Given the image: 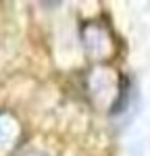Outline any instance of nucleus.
<instances>
[{"mask_svg":"<svg viewBox=\"0 0 150 156\" xmlns=\"http://www.w3.org/2000/svg\"><path fill=\"white\" fill-rule=\"evenodd\" d=\"M81 40L90 58L96 62H104L115 56V36L104 19L88 21L81 25Z\"/></svg>","mask_w":150,"mask_h":156,"instance_id":"f257e3e1","label":"nucleus"},{"mask_svg":"<svg viewBox=\"0 0 150 156\" xmlns=\"http://www.w3.org/2000/svg\"><path fill=\"white\" fill-rule=\"evenodd\" d=\"M29 156H44V154H29Z\"/></svg>","mask_w":150,"mask_h":156,"instance_id":"f03ea898","label":"nucleus"}]
</instances>
